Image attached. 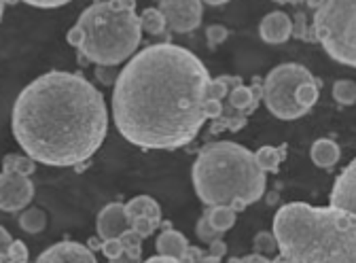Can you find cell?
Here are the masks:
<instances>
[{"label":"cell","mask_w":356,"mask_h":263,"mask_svg":"<svg viewBox=\"0 0 356 263\" xmlns=\"http://www.w3.org/2000/svg\"><path fill=\"white\" fill-rule=\"evenodd\" d=\"M210 72L189 49L172 42L149 45L117 74L113 119L121 136L140 149H181L208 121Z\"/></svg>","instance_id":"obj_1"},{"label":"cell","mask_w":356,"mask_h":263,"mask_svg":"<svg viewBox=\"0 0 356 263\" xmlns=\"http://www.w3.org/2000/svg\"><path fill=\"white\" fill-rule=\"evenodd\" d=\"M11 127L28 157L68 168L87 161L102 147L108 111L104 96L85 77L51 70L22 90Z\"/></svg>","instance_id":"obj_2"},{"label":"cell","mask_w":356,"mask_h":263,"mask_svg":"<svg viewBox=\"0 0 356 263\" xmlns=\"http://www.w3.org/2000/svg\"><path fill=\"white\" fill-rule=\"evenodd\" d=\"M274 236L282 263H356V216L335 206L284 204Z\"/></svg>","instance_id":"obj_3"},{"label":"cell","mask_w":356,"mask_h":263,"mask_svg":"<svg viewBox=\"0 0 356 263\" xmlns=\"http://www.w3.org/2000/svg\"><path fill=\"white\" fill-rule=\"evenodd\" d=\"M193 187L206 206H229L236 212L265 193V172L246 147L220 141L206 145L193 164Z\"/></svg>","instance_id":"obj_4"},{"label":"cell","mask_w":356,"mask_h":263,"mask_svg":"<svg viewBox=\"0 0 356 263\" xmlns=\"http://www.w3.org/2000/svg\"><path fill=\"white\" fill-rule=\"evenodd\" d=\"M134 0H100L87 7L66 34L81 58L98 66H117L136 54L143 28Z\"/></svg>","instance_id":"obj_5"},{"label":"cell","mask_w":356,"mask_h":263,"mask_svg":"<svg viewBox=\"0 0 356 263\" xmlns=\"http://www.w3.org/2000/svg\"><path fill=\"white\" fill-rule=\"evenodd\" d=\"M263 102L274 117L293 121L316 104L318 83L301 64H280L267 72L263 85Z\"/></svg>","instance_id":"obj_6"},{"label":"cell","mask_w":356,"mask_h":263,"mask_svg":"<svg viewBox=\"0 0 356 263\" xmlns=\"http://www.w3.org/2000/svg\"><path fill=\"white\" fill-rule=\"evenodd\" d=\"M314 34L335 62L356 68V0H325L314 13Z\"/></svg>","instance_id":"obj_7"},{"label":"cell","mask_w":356,"mask_h":263,"mask_svg":"<svg viewBox=\"0 0 356 263\" xmlns=\"http://www.w3.org/2000/svg\"><path fill=\"white\" fill-rule=\"evenodd\" d=\"M222 79H225V94L218 98L220 115L212 121L210 134H218L222 129L240 132L246 125L248 117L257 111L259 100L263 98V90L257 83L244 85L240 77L232 74H222Z\"/></svg>","instance_id":"obj_8"},{"label":"cell","mask_w":356,"mask_h":263,"mask_svg":"<svg viewBox=\"0 0 356 263\" xmlns=\"http://www.w3.org/2000/svg\"><path fill=\"white\" fill-rule=\"evenodd\" d=\"M34 198V185L30 177L13 170L3 168L0 172V210L17 212L24 210Z\"/></svg>","instance_id":"obj_9"},{"label":"cell","mask_w":356,"mask_h":263,"mask_svg":"<svg viewBox=\"0 0 356 263\" xmlns=\"http://www.w3.org/2000/svg\"><path fill=\"white\" fill-rule=\"evenodd\" d=\"M157 9L176 34H187L202 24V0H159Z\"/></svg>","instance_id":"obj_10"},{"label":"cell","mask_w":356,"mask_h":263,"mask_svg":"<svg viewBox=\"0 0 356 263\" xmlns=\"http://www.w3.org/2000/svg\"><path fill=\"white\" fill-rule=\"evenodd\" d=\"M34 263H98V259L85 244L64 240L42 250Z\"/></svg>","instance_id":"obj_11"},{"label":"cell","mask_w":356,"mask_h":263,"mask_svg":"<svg viewBox=\"0 0 356 263\" xmlns=\"http://www.w3.org/2000/svg\"><path fill=\"white\" fill-rule=\"evenodd\" d=\"M331 206L356 216V157L337 174L331 189Z\"/></svg>","instance_id":"obj_12"},{"label":"cell","mask_w":356,"mask_h":263,"mask_svg":"<svg viewBox=\"0 0 356 263\" xmlns=\"http://www.w3.org/2000/svg\"><path fill=\"white\" fill-rule=\"evenodd\" d=\"M96 230H98V236L102 240L121 238L129 230V218L125 212V204H119V202L106 204L98 214Z\"/></svg>","instance_id":"obj_13"},{"label":"cell","mask_w":356,"mask_h":263,"mask_svg":"<svg viewBox=\"0 0 356 263\" xmlns=\"http://www.w3.org/2000/svg\"><path fill=\"white\" fill-rule=\"evenodd\" d=\"M259 34L265 42L270 45H280V42H286L293 34V22L286 13L282 11H274L267 13L259 26Z\"/></svg>","instance_id":"obj_14"},{"label":"cell","mask_w":356,"mask_h":263,"mask_svg":"<svg viewBox=\"0 0 356 263\" xmlns=\"http://www.w3.org/2000/svg\"><path fill=\"white\" fill-rule=\"evenodd\" d=\"M157 253L183 261L187 257V253H189V242H187V238L181 232L165 230L163 234L157 236Z\"/></svg>","instance_id":"obj_15"},{"label":"cell","mask_w":356,"mask_h":263,"mask_svg":"<svg viewBox=\"0 0 356 263\" xmlns=\"http://www.w3.org/2000/svg\"><path fill=\"white\" fill-rule=\"evenodd\" d=\"M309 157L314 161L318 168H325V170H331L339 157H341V151H339V145L331 138H321L312 145V151H309Z\"/></svg>","instance_id":"obj_16"},{"label":"cell","mask_w":356,"mask_h":263,"mask_svg":"<svg viewBox=\"0 0 356 263\" xmlns=\"http://www.w3.org/2000/svg\"><path fill=\"white\" fill-rule=\"evenodd\" d=\"M125 212H127V218L149 216V218H153V221L161 223V208H159V204L151 196H136V198H131L125 204Z\"/></svg>","instance_id":"obj_17"},{"label":"cell","mask_w":356,"mask_h":263,"mask_svg":"<svg viewBox=\"0 0 356 263\" xmlns=\"http://www.w3.org/2000/svg\"><path fill=\"white\" fill-rule=\"evenodd\" d=\"M119 240L123 244V250H121L119 257L111 259V263H140V259H143V238L136 232L127 230Z\"/></svg>","instance_id":"obj_18"},{"label":"cell","mask_w":356,"mask_h":263,"mask_svg":"<svg viewBox=\"0 0 356 263\" xmlns=\"http://www.w3.org/2000/svg\"><path fill=\"white\" fill-rule=\"evenodd\" d=\"M284 159H286V145H282V147L265 145L254 153V161L263 172H278V168Z\"/></svg>","instance_id":"obj_19"},{"label":"cell","mask_w":356,"mask_h":263,"mask_svg":"<svg viewBox=\"0 0 356 263\" xmlns=\"http://www.w3.org/2000/svg\"><path fill=\"white\" fill-rule=\"evenodd\" d=\"M206 216H208L210 225L220 234H225L227 230H232L236 225V210L229 206H210Z\"/></svg>","instance_id":"obj_20"},{"label":"cell","mask_w":356,"mask_h":263,"mask_svg":"<svg viewBox=\"0 0 356 263\" xmlns=\"http://www.w3.org/2000/svg\"><path fill=\"white\" fill-rule=\"evenodd\" d=\"M19 228L26 234H40L47 228V214L40 208H28L19 214Z\"/></svg>","instance_id":"obj_21"},{"label":"cell","mask_w":356,"mask_h":263,"mask_svg":"<svg viewBox=\"0 0 356 263\" xmlns=\"http://www.w3.org/2000/svg\"><path fill=\"white\" fill-rule=\"evenodd\" d=\"M140 28L145 30V32H149V34H163V30L168 28L165 26V17H163V13L159 11V9H153V7H149V9H145L143 11V15H140Z\"/></svg>","instance_id":"obj_22"},{"label":"cell","mask_w":356,"mask_h":263,"mask_svg":"<svg viewBox=\"0 0 356 263\" xmlns=\"http://www.w3.org/2000/svg\"><path fill=\"white\" fill-rule=\"evenodd\" d=\"M333 98H335L337 104H343V106L356 104V83L352 79L335 81V85H333Z\"/></svg>","instance_id":"obj_23"},{"label":"cell","mask_w":356,"mask_h":263,"mask_svg":"<svg viewBox=\"0 0 356 263\" xmlns=\"http://www.w3.org/2000/svg\"><path fill=\"white\" fill-rule=\"evenodd\" d=\"M254 253L257 255H263V257H270L274 259L278 255V242H276V236L270 234V232H259L254 236Z\"/></svg>","instance_id":"obj_24"},{"label":"cell","mask_w":356,"mask_h":263,"mask_svg":"<svg viewBox=\"0 0 356 263\" xmlns=\"http://www.w3.org/2000/svg\"><path fill=\"white\" fill-rule=\"evenodd\" d=\"M3 168H13L22 174H26V177H30V174L34 172L36 168V161L28 155H17V153H9L5 159H3Z\"/></svg>","instance_id":"obj_25"},{"label":"cell","mask_w":356,"mask_h":263,"mask_svg":"<svg viewBox=\"0 0 356 263\" xmlns=\"http://www.w3.org/2000/svg\"><path fill=\"white\" fill-rule=\"evenodd\" d=\"M157 228H159V223L153 221V218H149V216H134V218H129V230L136 232L143 240L151 238Z\"/></svg>","instance_id":"obj_26"},{"label":"cell","mask_w":356,"mask_h":263,"mask_svg":"<svg viewBox=\"0 0 356 263\" xmlns=\"http://www.w3.org/2000/svg\"><path fill=\"white\" fill-rule=\"evenodd\" d=\"M0 263H28V246L22 240H13L9 253L0 259Z\"/></svg>","instance_id":"obj_27"},{"label":"cell","mask_w":356,"mask_h":263,"mask_svg":"<svg viewBox=\"0 0 356 263\" xmlns=\"http://www.w3.org/2000/svg\"><path fill=\"white\" fill-rule=\"evenodd\" d=\"M195 234H197V238L202 240V242H206V244H212L214 240H220L222 238V234L220 232H216L212 225H210V221H208V216L204 214L200 221H197V225H195Z\"/></svg>","instance_id":"obj_28"},{"label":"cell","mask_w":356,"mask_h":263,"mask_svg":"<svg viewBox=\"0 0 356 263\" xmlns=\"http://www.w3.org/2000/svg\"><path fill=\"white\" fill-rule=\"evenodd\" d=\"M183 263H220V257H212L197 246H189V253L183 259Z\"/></svg>","instance_id":"obj_29"},{"label":"cell","mask_w":356,"mask_h":263,"mask_svg":"<svg viewBox=\"0 0 356 263\" xmlns=\"http://www.w3.org/2000/svg\"><path fill=\"white\" fill-rule=\"evenodd\" d=\"M227 28L225 26H220V24H214V26H210L208 30H206V36H208V45L210 47H216V45H220L222 40L227 38Z\"/></svg>","instance_id":"obj_30"},{"label":"cell","mask_w":356,"mask_h":263,"mask_svg":"<svg viewBox=\"0 0 356 263\" xmlns=\"http://www.w3.org/2000/svg\"><path fill=\"white\" fill-rule=\"evenodd\" d=\"M227 263H282V259H280V255L270 259V257H263V255L252 253V255H246V257H234Z\"/></svg>","instance_id":"obj_31"},{"label":"cell","mask_w":356,"mask_h":263,"mask_svg":"<svg viewBox=\"0 0 356 263\" xmlns=\"http://www.w3.org/2000/svg\"><path fill=\"white\" fill-rule=\"evenodd\" d=\"M121 250H123V244H121V240H119V238L102 240V253H104V257H108V261H111V259H115V257H119V255H121Z\"/></svg>","instance_id":"obj_32"},{"label":"cell","mask_w":356,"mask_h":263,"mask_svg":"<svg viewBox=\"0 0 356 263\" xmlns=\"http://www.w3.org/2000/svg\"><path fill=\"white\" fill-rule=\"evenodd\" d=\"M22 3L32 5V7H38V9H56V7L68 5L70 0H22Z\"/></svg>","instance_id":"obj_33"},{"label":"cell","mask_w":356,"mask_h":263,"mask_svg":"<svg viewBox=\"0 0 356 263\" xmlns=\"http://www.w3.org/2000/svg\"><path fill=\"white\" fill-rule=\"evenodd\" d=\"M96 77H98L104 85H108V83L117 81V66H98V68H96Z\"/></svg>","instance_id":"obj_34"},{"label":"cell","mask_w":356,"mask_h":263,"mask_svg":"<svg viewBox=\"0 0 356 263\" xmlns=\"http://www.w3.org/2000/svg\"><path fill=\"white\" fill-rule=\"evenodd\" d=\"M11 242H13V238H11V234L0 225V259H3L7 253H9V246H11Z\"/></svg>","instance_id":"obj_35"},{"label":"cell","mask_w":356,"mask_h":263,"mask_svg":"<svg viewBox=\"0 0 356 263\" xmlns=\"http://www.w3.org/2000/svg\"><path fill=\"white\" fill-rule=\"evenodd\" d=\"M210 248H208V255H212V257H220L222 259V255L227 253V244L222 242V238L220 240H214L212 244H208Z\"/></svg>","instance_id":"obj_36"},{"label":"cell","mask_w":356,"mask_h":263,"mask_svg":"<svg viewBox=\"0 0 356 263\" xmlns=\"http://www.w3.org/2000/svg\"><path fill=\"white\" fill-rule=\"evenodd\" d=\"M145 263H183V261L172 259V257H165V255H157V257H151V259H147Z\"/></svg>","instance_id":"obj_37"},{"label":"cell","mask_w":356,"mask_h":263,"mask_svg":"<svg viewBox=\"0 0 356 263\" xmlns=\"http://www.w3.org/2000/svg\"><path fill=\"white\" fill-rule=\"evenodd\" d=\"M206 5H212V7H218V5H225L227 0H204Z\"/></svg>","instance_id":"obj_38"},{"label":"cell","mask_w":356,"mask_h":263,"mask_svg":"<svg viewBox=\"0 0 356 263\" xmlns=\"http://www.w3.org/2000/svg\"><path fill=\"white\" fill-rule=\"evenodd\" d=\"M323 3H325V0H307V5H309L312 9H318Z\"/></svg>","instance_id":"obj_39"},{"label":"cell","mask_w":356,"mask_h":263,"mask_svg":"<svg viewBox=\"0 0 356 263\" xmlns=\"http://www.w3.org/2000/svg\"><path fill=\"white\" fill-rule=\"evenodd\" d=\"M3 13H5V0H0V19H3Z\"/></svg>","instance_id":"obj_40"}]
</instances>
